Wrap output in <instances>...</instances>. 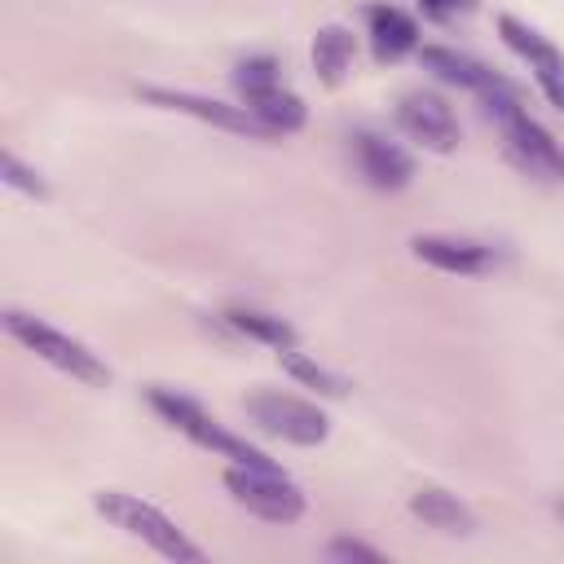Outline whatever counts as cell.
Segmentation results:
<instances>
[{
  "instance_id": "ba28073f",
  "label": "cell",
  "mask_w": 564,
  "mask_h": 564,
  "mask_svg": "<svg viewBox=\"0 0 564 564\" xmlns=\"http://www.w3.org/2000/svg\"><path fill=\"white\" fill-rule=\"evenodd\" d=\"M397 123L423 150L449 154L458 145V119H454V110L436 93H405L401 106H397Z\"/></svg>"
},
{
  "instance_id": "7402d4cb",
  "label": "cell",
  "mask_w": 564,
  "mask_h": 564,
  "mask_svg": "<svg viewBox=\"0 0 564 564\" xmlns=\"http://www.w3.org/2000/svg\"><path fill=\"white\" fill-rule=\"evenodd\" d=\"M423 9H427L432 18H449V13H458V9H471V0H423Z\"/></svg>"
},
{
  "instance_id": "e0dca14e",
  "label": "cell",
  "mask_w": 564,
  "mask_h": 564,
  "mask_svg": "<svg viewBox=\"0 0 564 564\" xmlns=\"http://www.w3.org/2000/svg\"><path fill=\"white\" fill-rule=\"evenodd\" d=\"M225 322H229L234 330H242L247 339H260V344H269V348H278V352H282V348H295V330H291V322H282L278 313L238 304V308L225 313Z\"/></svg>"
},
{
  "instance_id": "ffe728a7",
  "label": "cell",
  "mask_w": 564,
  "mask_h": 564,
  "mask_svg": "<svg viewBox=\"0 0 564 564\" xmlns=\"http://www.w3.org/2000/svg\"><path fill=\"white\" fill-rule=\"evenodd\" d=\"M4 181L13 185V189H26V194H35V198H44L48 189H44V181L18 159V154H4Z\"/></svg>"
},
{
  "instance_id": "52a82bcc",
  "label": "cell",
  "mask_w": 564,
  "mask_h": 564,
  "mask_svg": "<svg viewBox=\"0 0 564 564\" xmlns=\"http://www.w3.org/2000/svg\"><path fill=\"white\" fill-rule=\"evenodd\" d=\"M145 101L163 106V110H181V115H194L212 128H225V132H238V137H269V128L247 110V106H229V101H216V97H203V93H185V88H159V84H145L137 88Z\"/></svg>"
},
{
  "instance_id": "4fadbf2b",
  "label": "cell",
  "mask_w": 564,
  "mask_h": 564,
  "mask_svg": "<svg viewBox=\"0 0 564 564\" xmlns=\"http://www.w3.org/2000/svg\"><path fill=\"white\" fill-rule=\"evenodd\" d=\"M366 26H370V48L379 62H397L419 48V22L397 4H375L366 13Z\"/></svg>"
},
{
  "instance_id": "3957f363",
  "label": "cell",
  "mask_w": 564,
  "mask_h": 564,
  "mask_svg": "<svg viewBox=\"0 0 564 564\" xmlns=\"http://www.w3.org/2000/svg\"><path fill=\"white\" fill-rule=\"evenodd\" d=\"M150 405H154L176 432H185L194 445H203V449H212V454H220V458H229V463H242V467H278L264 449H256L251 441H242V436H234L229 427H220L198 401H189V397H181V392H172V388H150Z\"/></svg>"
},
{
  "instance_id": "7a4b0ae2",
  "label": "cell",
  "mask_w": 564,
  "mask_h": 564,
  "mask_svg": "<svg viewBox=\"0 0 564 564\" xmlns=\"http://www.w3.org/2000/svg\"><path fill=\"white\" fill-rule=\"evenodd\" d=\"M4 330H9L22 348H31L40 361L57 366L62 375H70V379H79V383H93V388H106V383H110L106 361H101L88 344L70 339L66 330H57V326H48V322L22 313V308H9V313H4Z\"/></svg>"
},
{
  "instance_id": "ac0fdd59",
  "label": "cell",
  "mask_w": 564,
  "mask_h": 564,
  "mask_svg": "<svg viewBox=\"0 0 564 564\" xmlns=\"http://www.w3.org/2000/svg\"><path fill=\"white\" fill-rule=\"evenodd\" d=\"M278 357H282V366H286L304 388H317L322 397H344V379H339V375H330L326 366L308 361V357H304V352H295V348H282Z\"/></svg>"
},
{
  "instance_id": "44dd1931",
  "label": "cell",
  "mask_w": 564,
  "mask_h": 564,
  "mask_svg": "<svg viewBox=\"0 0 564 564\" xmlns=\"http://www.w3.org/2000/svg\"><path fill=\"white\" fill-rule=\"evenodd\" d=\"M326 555H330V560H339V564H352V560H361V564H379V560H383L375 546L352 542V538H335V542L326 546Z\"/></svg>"
},
{
  "instance_id": "9a60e30c",
  "label": "cell",
  "mask_w": 564,
  "mask_h": 564,
  "mask_svg": "<svg viewBox=\"0 0 564 564\" xmlns=\"http://www.w3.org/2000/svg\"><path fill=\"white\" fill-rule=\"evenodd\" d=\"M242 106L269 128V137H282V132H300L304 128V119H308V110H304V101L291 93V88H282V84H273V88H264V93H251V97H242Z\"/></svg>"
},
{
  "instance_id": "5bb4252c",
  "label": "cell",
  "mask_w": 564,
  "mask_h": 564,
  "mask_svg": "<svg viewBox=\"0 0 564 564\" xmlns=\"http://www.w3.org/2000/svg\"><path fill=\"white\" fill-rule=\"evenodd\" d=\"M410 511L427 524V529H441V533H471L476 529V516L467 502H458L449 489H436V485H423L414 498H410Z\"/></svg>"
},
{
  "instance_id": "8992f818",
  "label": "cell",
  "mask_w": 564,
  "mask_h": 564,
  "mask_svg": "<svg viewBox=\"0 0 564 564\" xmlns=\"http://www.w3.org/2000/svg\"><path fill=\"white\" fill-rule=\"evenodd\" d=\"M247 419L260 432H269L278 441H291V445H322L330 436L326 414L313 401H300L291 392H251L247 397Z\"/></svg>"
},
{
  "instance_id": "8fae6325",
  "label": "cell",
  "mask_w": 564,
  "mask_h": 564,
  "mask_svg": "<svg viewBox=\"0 0 564 564\" xmlns=\"http://www.w3.org/2000/svg\"><path fill=\"white\" fill-rule=\"evenodd\" d=\"M419 62H423L436 79H445V84H454V88H467V93H476V97H485V93H494L498 84H507L498 70H489L485 62H476V57L449 48V44H419Z\"/></svg>"
},
{
  "instance_id": "7c38bea8",
  "label": "cell",
  "mask_w": 564,
  "mask_h": 564,
  "mask_svg": "<svg viewBox=\"0 0 564 564\" xmlns=\"http://www.w3.org/2000/svg\"><path fill=\"white\" fill-rule=\"evenodd\" d=\"M498 35H502V44H507L516 57H524V62H529V70H533L538 88H542V84H551V79H564V53H560L546 35H538L529 22H520V18H511V13H502V18H498Z\"/></svg>"
},
{
  "instance_id": "2e32d148",
  "label": "cell",
  "mask_w": 564,
  "mask_h": 564,
  "mask_svg": "<svg viewBox=\"0 0 564 564\" xmlns=\"http://www.w3.org/2000/svg\"><path fill=\"white\" fill-rule=\"evenodd\" d=\"M352 66V31L348 26H322L313 35V70L322 84H339Z\"/></svg>"
},
{
  "instance_id": "9c48e42d",
  "label": "cell",
  "mask_w": 564,
  "mask_h": 564,
  "mask_svg": "<svg viewBox=\"0 0 564 564\" xmlns=\"http://www.w3.org/2000/svg\"><path fill=\"white\" fill-rule=\"evenodd\" d=\"M352 159L361 167V176L375 185V189H405L410 176H414V159L383 132H352Z\"/></svg>"
},
{
  "instance_id": "d6986e66",
  "label": "cell",
  "mask_w": 564,
  "mask_h": 564,
  "mask_svg": "<svg viewBox=\"0 0 564 564\" xmlns=\"http://www.w3.org/2000/svg\"><path fill=\"white\" fill-rule=\"evenodd\" d=\"M234 88L242 93V97H251V93H264V88H273V84H282V75H278V57H269V53H256V57H242L238 66H234Z\"/></svg>"
},
{
  "instance_id": "277c9868",
  "label": "cell",
  "mask_w": 564,
  "mask_h": 564,
  "mask_svg": "<svg viewBox=\"0 0 564 564\" xmlns=\"http://www.w3.org/2000/svg\"><path fill=\"white\" fill-rule=\"evenodd\" d=\"M489 119H494L498 132H502L507 159H511L524 176L564 185V145L524 110V101H516V106H507V110H498V115H489Z\"/></svg>"
},
{
  "instance_id": "30bf717a",
  "label": "cell",
  "mask_w": 564,
  "mask_h": 564,
  "mask_svg": "<svg viewBox=\"0 0 564 564\" xmlns=\"http://www.w3.org/2000/svg\"><path fill=\"white\" fill-rule=\"evenodd\" d=\"M410 251L441 273H489L498 264L494 247H485L476 238H454V234H419V238H410Z\"/></svg>"
},
{
  "instance_id": "6da1fadb",
  "label": "cell",
  "mask_w": 564,
  "mask_h": 564,
  "mask_svg": "<svg viewBox=\"0 0 564 564\" xmlns=\"http://www.w3.org/2000/svg\"><path fill=\"white\" fill-rule=\"evenodd\" d=\"M93 507L115 524V529H123L128 538H137V542H145L150 551H159L163 560H181V564H198L203 560V551L159 511V507H150V502H141L137 494H123V489H101V494H93Z\"/></svg>"
},
{
  "instance_id": "5b68a950",
  "label": "cell",
  "mask_w": 564,
  "mask_h": 564,
  "mask_svg": "<svg viewBox=\"0 0 564 564\" xmlns=\"http://www.w3.org/2000/svg\"><path fill=\"white\" fill-rule=\"evenodd\" d=\"M225 489L234 494L238 507H247L256 520L269 524H295L304 516V494L295 480H286L278 467H242L234 463L225 471Z\"/></svg>"
}]
</instances>
